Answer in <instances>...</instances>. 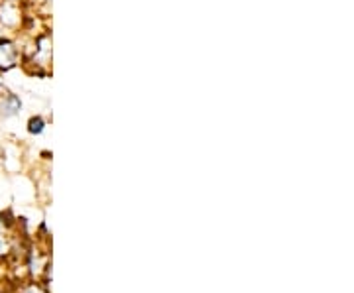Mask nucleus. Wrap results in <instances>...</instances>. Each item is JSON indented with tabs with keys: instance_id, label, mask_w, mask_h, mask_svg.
<instances>
[{
	"instance_id": "1",
	"label": "nucleus",
	"mask_w": 354,
	"mask_h": 293,
	"mask_svg": "<svg viewBox=\"0 0 354 293\" xmlns=\"http://www.w3.org/2000/svg\"><path fill=\"white\" fill-rule=\"evenodd\" d=\"M22 55H20V48L12 38L0 39V71H8L14 65L20 64Z\"/></svg>"
}]
</instances>
